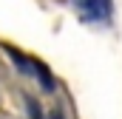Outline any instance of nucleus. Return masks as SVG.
<instances>
[{
    "label": "nucleus",
    "instance_id": "obj_1",
    "mask_svg": "<svg viewBox=\"0 0 122 119\" xmlns=\"http://www.w3.org/2000/svg\"><path fill=\"white\" fill-rule=\"evenodd\" d=\"M74 6L82 14V20H91V23H102L111 14V0H74Z\"/></svg>",
    "mask_w": 122,
    "mask_h": 119
},
{
    "label": "nucleus",
    "instance_id": "obj_2",
    "mask_svg": "<svg viewBox=\"0 0 122 119\" xmlns=\"http://www.w3.org/2000/svg\"><path fill=\"white\" fill-rule=\"evenodd\" d=\"M51 119H60V116H57V114H54V116H51Z\"/></svg>",
    "mask_w": 122,
    "mask_h": 119
}]
</instances>
